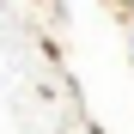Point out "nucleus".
<instances>
[{
	"mask_svg": "<svg viewBox=\"0 0 134 134\" xmlns=\"http://www.w3.org/2000/svg\"><path fill=\"white\" fill-rule=\"evenodd\" d=\"M128 12H134V6H128Z\"/></svg>",
	"mask_w": 134,
	"mask_h": 134,
	"instance_id": "2",
	"label": "nucleus"
},
{
	"mask_svg": "<svg viewBox=\"0 0 134 134\" xmlns=\"http://www.w3.org/2000/svg\"><path fill=\"white\" fill-rule=\"evenodd\" d=\"M116 6H134V0H116Z\"/></svg>",
	"mask_w": 134,
	"mask_h": 134,
	"instance_id": "1",
	"label": "nucleus"
}]
</instances>
